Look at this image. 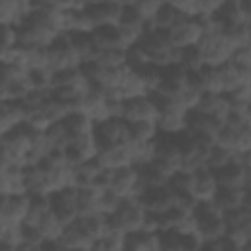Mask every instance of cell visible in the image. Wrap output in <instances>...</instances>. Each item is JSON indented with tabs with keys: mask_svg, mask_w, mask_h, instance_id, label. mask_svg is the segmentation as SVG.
I'll return each instance as SVG.
<instances>
[{
	"mask_svg": "<svg viewBox=\"0 0 251 251\" xmlns=\"http://www.w3.org/2000/svg\"><path fill=\"white\" fill-rule=\"evenodd\" d=\"M145 208L143 204L129 196V198H124L122 204L118 206V210L108 218V226L110 229H116V231H122V233H127V231H133V229H139L143 226V220H145Z\"/></svg>",
	"mask_w": 251,
	"mask_h": 251,
	"instance_id": "6da1fadb",
	"label": "cell"
},
{
	"mask_svg": "<svg viewBox=\"0 0 251 251\" xmlns=\"http://www.w3.org/2000/svg\"><path fill=\"white\" fill-rule=\"evenodd\" d=\"M92 133L98 149L129 141V126L124 118H106L102 122H96L92 127Z\"/></svg>",
	"mask_w": 251,
	"mask_h": 251,
	"instance_id": "7a4b0ae2",
	"label": "cell"
},
{
	"mask_svg": "<svg viewBox=\"0 0 251 251\" xmlns=\"http://www.w3.org/2000/svg\"><path fill=\"white\" fill-rule=\"evenodd\" d=\"M49 204H51V212L63 222V226L75 222L78 218V210H76V188L73 184L55 190L49 194Z\"/></svg>",
	"mask_w": 251,
	"mask_h": 251,
	"instance_id": "3957f363",
	"label": "cell"
},
{
	"mask_svg": "<svg viewBox=\"0 0 251 251\" xmlns=\"http://www.w3.org/2000/svg\"><path fill=\"white\" fill-rule=\"evenodd\" d=\"M169 31L171 43L178 49L182 47H192L198 43V39L202 37V22L198 16H186L184 20H180L178 24H175Z\"/></svg>",
	"mask_w": 251,
	"mask_h": 251,
	"instance_id": "277c9868",
	"label": "cell"
},
{
	"mask_svg": "<svg viewBox=\"0 0 251 251\" xmlns=\"http://www.w3.org/2000/svg\"><path fill=\"white\" fill-rule=\"evenodd\" d=\"M122 118L126 122H143V120L155 122L157 120V108L151 102L149 94L126 98V100H122Z\"/></svg>",
	"mask_w": 251,
	"mask_h": 251,
	"instance_id": "5b68a950",
	"label": "cell"
},
{
	"mask_svg": "<svg viewBox=\"0 0 251 251\" xmlns=\"http://www.w3.org/2000/svg\"><path fill=\"white\" fill-rule=\"evenodd\" d=\"M137 200L149 212H165L175 204V192H173V188L169 184L145 186L143 192L137 196Z\"/></svg>",
	"mask_w": 251,
	"mask_h": 251,
	"instance_id": "8992f818",
	"label": "cell"
},
{
	"mask_svg": "<svg viewBox=\"0 0 251 251\" xmlns=\"http://www.w3.org/2000/svg\"><path fill=\"white\" fill-rule=\"evenodd\" d=\"M212 202L222 212H227V210H233V208H239V206H249V186H243V188L218 186L214 196H212Z\"/></svg>",
	"mask_w": 251,
	"mask_h": 251,
	"instance_id": "52a82bcc",
	"label": "cell"
},
{
	"mask_svg": "<svg viewBox=\"0 0 251 251\" xmlns=\"http://www.w3.org/2000/svg\"><path fill=\"white\" fill-rule=\"evenodd\" d=\"M214 176H216L218 186H237V188L249 186V167L239 165L235 161L216 169Z\"/></svg>",
	"mask_w": 251,
	"mask_h": 251,
	"instance_id": "ba28073f",
	"label": "cell"
},
{
	"mask_svg": "<svg viewBox=\"0 0 251 251\" xmlns=\"http://www.w3.org/2000/svg\"><path fill=\"white\" fill-rule=\"evenodd\" d=\"M96 161L104 169H120V167H126V165H133L127 143H116V145H108L104 149H98L96 151Z\"/></svg>",
	"mask_w": 251,
	"mask_h": 251,
	"instance_id": "9c48e42d",
	"label": "cell"
},
{
	"mask_svg": "<svg viewBox=\"0 0 251 251\" xmlns=\"http://www.w3.org/2000/svg\"><path fill=\"white\" fill-rule=\"evenodd\" d=\"M84 10L90 16L94 27H98V25L118 24V16H120V10H122V4H118L114 0H104V2L86 4Z\"/></svg>",
	"mask_w": 251,
	"mask_h": 251,
	"instance_id": "30bf717a",
	"label": "cell"
},
{
	"mask_svg": "<svg viewBox=\"0 0 251 251\" xmlns=\"http://www.w3.org/2000/svg\"><path fill=\"white\" fill-rule=\"evenodd\" d=\"M216 188H218V182H216V176H214V171L212 169L200 167V169L192 171V188H190V194L196 200H212Z\"/></svg>",
	"mask_w": 251,
	"mask_h": 251,
	"instance_id": "8fae6325",
	"label": "cell"
},
{
	"mask_svg": "<svg viewBox=\"0 0 251 251\" xmlns=\"http://www.w3.org/2000/svg\"><path fill=\"white\" fill-rule=\"evenodd\" d=\"M124 249L131 251H157L159 249V231L151 229H133L124 233Z\"/></svg>",
	"mask_w": 251,
	"mask_h": 251,
	"instance_id": "7c38bea8",
	"label": "cell"
},
{
	"mask_svg": "<svg viewBox=\"0 0 251 251\" xmlns=\"http://www.w3.org/2000/svg\"><path fill=\"white\" fill-rule=\"evenodd\" d=\"M196 110L208 114V116H214L218 120H226L227 114H229V100L226 94H216V92H202L200 94V100L196 104Z\"/></svg>",
	"mask_w": 251,
	"mask_h": 251,
	"instance_id": "4fadbf2b",
	"label": "cell"
},
{
	"mask_svg": "<svg viewBox=\"0 0 251 251\" xmlns=\"http://www.w3.org/2000/svg\"><path fill=\"white\" fill-rule=\"evenodd\" d=\"M59 241L63 249H92V237L78 226L76 220L63 227Z\"/></svg>",
	"mask_w": 251,
	"mask_h": 251,
	"instance_id": "5bb4252c",
	"label": "cell"
},
{
	"mask_svg": "<svg viewBox=\"0 0 251 251\" xmlns=\"http://www.w3.org/2000/svg\"><path fill=\"white\" fill-rule=\"evenodd\" d=\"M61 124H63L65 131L69 133V137H75V135L92 131V127H94V122H92L84 112H80V110L67 112V114L61 118Z\"/></svg>",
	"mask_w": 251,
	"mask_h": 251,
	"instance_id": "9a60e30c",
	"label": "cell"
},
{
	"mask_svg": "<svg viewBox=\"0 0 251 251\" xmlns=\"http://www.w3.org/2000/svg\"><path fill=\"white\" fill-rule=\"evenodd\" d=\"M186 16L182 14V12H178L176 8H173L171 4H167V2H161L159 4V8H157V12L153 14V18L149 20V24L153 25V27H157V29H171L175 24H178L180 20H184Z\"/></svg>",
	"mask_w": 251,
	"mask_h": 251,
	"instance_id": "2e32d148",
	"label": "cell"
},
{
	"mask_svg": "<svg viewBox=\"0 0 251 251\" xmlns=\"http://www.w3.org/2000/svg\"><path fill=\"white\" fill-rule=\"evenodd\" d=\"M76 188V210L78 216L98 212V196L100 190L94 186H75Z\"/></svg>",
	"mask_w": 251,
	"mask_h": 251,
	"instance_id": "e0dca14e",
	"label": "cell"
},
{
	"mask_svg": "<svg viewBox=\"0 0 251 251\" xmlns=\"http://www.w3.org/2000/svg\"><path fill=\"white\" fill-rule=\"evenodd\" d=\"M137 171H139V178L143 180L145 186H161V184H167L169 182V176H171L155 161H149V163L139 165Z\"/></svg>",
	"mask_w": 251,
	"mask_h": 251,
	"instance_id": "ac0fdd59",
	"label": "cell"
},
{
	"mask_svg": "<svg viewBox=\"0 0 251 251\" xmlns=\"http://www.w3.org/2000/svg\"><path fill=\"white\" fill-rule=\"evenodd\" d=\"M35 227L39 229V233L43 235V239H59L65 226H63V222L49 210V212H45V214L39 218V222L35 224Z\"/></svg>",
	"mask_w": 251,
	"mask_h": 251,
	"instance_id": "d6986e66",
	"label": "cell"
},
{
	"mask_svg": "<svg viewBox=\"0 0 251 251\" xmlns=\"http://www.w3.org/2000/svg\"><path fill=\"white\" fill-rule=\"evenodd\" d=\"M231 161H233V151L218 145L216 141L206 151V167L212 169V171H216V169H220V167H224V165H227Z\"/></svg>",
	"mask_w": 251,
	"mask_h": 251,
	"instance_id": "ffe728a7",
	"label": "cell"
},
{
	"mask_svg": "<svg viewBox=\"0 0 251 251\" xmlns=\"http://www.w3.org/2000/svg\"><path fill=\"white\" fill-rule=\"evenodd\" d=\"M127 126H129V139H145V141H151L159 133L157 124L155 122H149V120H143V122H127Z\"/></svg>",
	"mask_w": 251,
	"mask_h": 251,
	"instance_id": "44dd1931",
	"label": "cell"
},
{
	"mask_svg": "<svg viewBox=\"0 0 251 251\" xmlns=\"http://www.w3.org/2000/svg\"><path fill=\"white\" fill-rule=\"evenodd\" d=\"M122 196H118L114 190L110 188H104L100 190V196H98V212L104 214V216H110L118 210V206L122 204Z\"/></svg>",
	"mask_w": 251,
	"mask_h": 251,
	"instance_id": "7402d4cb",
	"label": "cell"
},
{
	"mask_svg": "<svg viewBox=\"0 0 251 251\" xmlns=\"http://www.w3.org/2000/svg\"><path fill=\"white\" fill-rule=\"evenodd\" d=\"M135 73H137V76L143 80V84L147 86V92L157 88V84H159V80H161V69H159L157 65L145 63L143 67L135 69Z\"/></svg>",
	"mask_w": 251,
	"mask_h": 251,
	"instance_id": "603a6c76",
	"label": "cell"
},
{
	"mask_svg": "<svg viewBox=\"0 0 251 251\" xmlns=\"http://www.w3.org/2000/svg\"><path fill=\"white\" fill-rule=\"evenodd\" d=\"M178 63H180L188 73H194V71H198L200 67H204V65H202V59H200V55H198L196 45H192V47H182V49H180Z\"/></svg>",
	"mask_w": 251,
	"mask_h": 251,
	"instance_id": "cb8c5ba5",
	"label": "cell"
},
{
	"mask_svg": "<svg viewBox=\"0 0 251 251\" xmlns=\"http://www.w3.org/2000/svg\"><path fill=\"white\" fill-rule=\"evenodd\" d=\"M184 16H196V0H165Z\"/></svg>",
	"mask_w": 251,
	"mask_h": 251,
	"instance_id": "d4e9b609",
	"label": "cell"
},
{
	"mask_svg": "<svg viewBox=\"0 0 251 251\" xmlns=\"http://www.w3.org/2000/svg\"><path fill=\"white\" fill-rule=\"evenodd\" d=\"M161 2H165V0H161Z\"/></svg>",
	"mask_w": 251,
	"mask_h": 251,
	"instance_id": "484cf974",
	"label": "cell"
}]
</instances>
